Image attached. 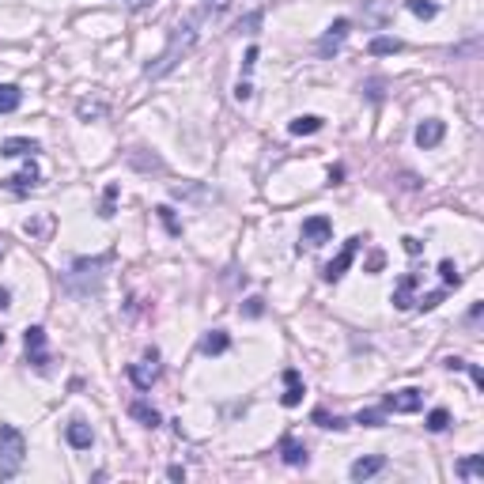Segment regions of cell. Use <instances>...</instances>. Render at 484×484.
Wrapping results in <instances>:
<instances>
[{"instance_id": "cell-1", "label": "cell", "mask_w": 484, "mask_h": 484, "mask_svg": "<svg viewBox=\"0 0 484 484\" xmlns=\"http://www.w3.org/2000/svg\"><path fill=\"white\" fill-rule=\"evenodd\" d=\"M204 19H208V4H204V8H193L190 16H182L178 23H174V30H171V38H167V46H163V53L144 69L148 80H163L167 72L178 69L182 57H190V50L197 46V38H201Z\"/></svg>"}, {"instance_id": "cell-2", "label": "cell", "mask_w": 484, "mask_h": 484, "mask_svg": "<svg viewBox=\"0 0 484 484\" xmlns=\"http://www.w3.org/2000/svg\"><path fill=\"white\" fill-rule=\"evenodd\" d=\"M27 461V439L16 424H0V480L16 477Z\"/></svg>"}, {"instance_id": "cell-3", "label": "cell", "mask_w": 484, "mask_h": 484, "mask_svg": "<svg viewBox=\"0 0 484 484\" xmlns=\"http://www.w3.org/2000/svg\"><path fill=\"white\" fill-rule=\"evenodd\" d=\"M106 265H110V254H103V258H76L72 269L64 272L69 292H76V284H80V280H91V288H98V284H103V269Z\"/></svg>"}, {"instance_id": "cell-4", "label": "cell", "mask_w": 484, "mask_h": 484, "mask_svg": "<svg viewBox=\"0 0 484 484\" xmlns=\"http://www.w3.org/2000/svg\"><path fill=\"white\" fill-rule=\"evenodd\" d=\"M159 371H163V367H159V352H156V348H148V352H144V359L129 367V379L137 382V390H148L151 382L159 379Z\"/></svg>"}, {"instance_id": "cell-5", "label": "cell", "mask_w": 484, "mask_h": 484, "mask_svg": "<svg viewBox=\"0 0 484 484\" xmlns=\"http://www.w3.org/2000/svg\"><path fill=\"white\" fill-rule=\"evenodd\" d=\"M299 238L306 242V246H322V242L333 238V219H329V216H306Z\"/></svg>"}, {"instance_id": "cell-6", "label": "cell", "mask_w": 484, "mask_h": 484, "mask_svg": "<svg viewBox=\"0 0 484 484\" xmlns=\"http://www.w3.org/2000/svg\"><path fill=\"white\" fill-rule=\"evenodd\" d=\"M359 246H363V238H359V235H356V238H348V242H345V250H340V254L322 269V277H325L329 284H337V280L348 272V265H352V258H356V250H359Z\"/></svg>"}, {"instance_id": "cell-7", "label": "cell", "mask_w": 484, "mask_h": 484, "mask_svg": "<svg viewBox=\"0 0 484 484\" xmlns=\"http://www.w3.org/2000/svg\"><path fill=\"white\" fill-rule=\"evenodd\" d=\"M424 405V393L420 390H393L386 401H382V413H420Z\"/></svg>"}, {"instance_id": "cell-8", "label": "cell", "mask_w": 484, "mask_h": 484, "mask_svg": "<svg viewBox=\"0 0 484 484\" xmlns=\"http://www.w3.org/2000/svg\"><path fill=\"white\" fill-rule=\"evenodd\" d=\"M23 340H27V359L35 363L38 371H46V367H50V356H46V329H42V325H30Z\"/></svg>"}, {"instance_id": "cell-9", "label": "cell", "mask_w": 484, "mask_h": 484, "mask_svg": "<svg viewBox=\"0 0 484 484\" xmlns=\"http://www.w3.org/2000/svg\"><path fill=\"white\" fill-rule=\"evenodd\" d=\"M348 30H352L348 19H337V23H329V30H325L322 38H318V53H322V57H329V53H337L340 46H345Z\"/></svg>"}, {"instance_id": "cell-10", "label": "cell", "mask_w": 484, "mask_h": 484, "mask_svg": "<svg viewBox=\"0 0 484 484\" xmlns=\"http://www.w3.org/2000/svg\"><path fill=\"white\" fill-rule=\"evenodd\" d=\"M254 64H258V46H250L246 57H242V76H238V83H235V98H238V103H250V98H254V83H250Z\"/></svg>"}, {"instance_id": "cell-11", "label": "cell", "mask_w": 484, "mask_h": 484, "mask_svg": "<svg viewBox=\"0 0 484 484\" xmlns=\"http://www.w3.org/2000/svg\"><path fill=\"white\" fill-rule=\"evenodd\" d=\"M443 137H446V125H443L439 117H427V121H420V125H416V133H413V140H416L420 148H435Z\"/></svg>"}, {"instance_id": "cell-12", "label": "cell", "mask_w": 484, "mask_h": 484, "mask_svg": "<svg viewBox=\"0 0 484 484\" xmlns=\"http://www.w3.org/2000/svg\"><path fill=\"white\" fill-rule=\"evenodd\" d=\"M64 443H69L72 450H91L95 432H91L83 420H72V424H64Z\"/></svg>"}, {"instance_id": "cell-13", "label": "cell", "mask_w": 484, "mask_h": 484, "mask_svg": "<svg viewBox=\"0 0 484 484\" xmlns=\"http://www.w3.org/2000/svg\"><path fill=\"white\" fill-rule=\"evenodd\" d=\"M382 469H386V458H382V454H371V458L352 461L348 477H352V480H367V477H375V473H382Z\"/></svg>"}, {"instance_id": "cell-14", "label": "cell", "mask_w": 484, "mask_h": 484, "mask_svg": "<svg viewBox=\"0 0 484 484\" xmlns=\"http://www.w3.org/2000/svg\"><path fill=\"white\" fill-rule=\"evenodd\" d=\"M35 151H38V140H30V137H8L4 144H0V156H8V159L35 156Z\"/></svg>"}, {"instance_id": "cell-15", "label": "cell", "mask_w": 484, "mask_h": 484, "mask_svg": "<svg viewBox=\"0 0 484 484\" xmlns=\"http://www.w3.org/2000/svg\"><path fill=\"white\" fill-rule=\"evenodd\" d=\"M38 178H42L38 167H35V163H27L19 174H12V178H8V190H12V193H27V190H35V185H38Z\"/></svg>"}, {"instance_id": "cell-16", "label": "cell", "mask_w": 484, "mask_h": 484, "mask_svg": "<svg viewBox=\"0 0 484 484\" xmlns=\"http://www.w3.org/2000/svg\"><path fill=\"white\" fill-rule=\"evenodd\" d=\"M416 284H420V280H416L413 272H405V277L398 280V288H393V306H398V311H409V306H413V292H416Z\"/></svg>"}, {"instance_id": "cell-17", "label": "cell", "mask_w": 484, "mask_h": 484, "mask_svg": "<svg viewBox=\"0 0 484 484\" xmlns=\"http://www.w3.org/2000/svg\"><path fill=\"white\" fill-rule=\"evenodd\" d=\"M280 458L284 461H288V466H306V458H311V454H306V446L299 443V439H280Z\"/></svg>"}, {"instance_id": "cell-18", "label": "cell", "mask_w": 484, "mask_h": 484, "mask_svg": "<svg viewBox=\"0 0 484 484\" xmlns=\"http://www.w3.org/2000/svg\"><path fill=\"white\" fill-rule=\"evenodd\" d=\"M129 416H133V420H140L144 427H159V424H163L159 409H151L148 401H133V405H129Z\"/></svg>"}, {"instance_id": "cell-19", "label": "cell", "mask_w": 484, "mask_h": 484, "mask_svg": "<svg viewBox=\"0 0 484 484\" xmlns=\"http://www.w3.org/2000/svg\"><path fill=\"white\" fill-rule=\"evenodd\" d=\"M322 129V117H314V114H299V117H292V125H288V133L292 137H311Z\"/></svg>"}, {"instance_id": "cell-20", "label": "cell", "mask_w": 484, "mask_h": 484, "mask_svg": "<svg viewBox=\"0 0 484 484\" xmlns=\"http://www.w3.org/2000/svg\"><path fill=\"white\" fill-rule=\"evenodd\" d=\"M19 103H23V91L16 83H0V114H16Z\"/></svg>"}, {"instance_id": "cell-21", "label": "cell", "mask_w": 484, "mask_h": 484, "mask_svg": "<svg viewBox=\"0 0 484 484\" xmlns=\"http://www.w3.org/2000/svg\"><path fill=\"white\" fill-rule=\"evenodd\" d=\"M284 382H288V393H284V405H288V409H295V405L303 401V382H299V371H284Z\"/></svg>"}, {"instance_id": "cell-22", "label": "cell", "mask_w": 484, "mask_h": 484, "mask_svg": "<svg viewBox=\"0 0 484 484\" xmlns=\"http://www.w3.org/2000/svg\"><path fill=\"white\" fill-rule=\"evenodd\" d=\"M227 345H231V337L224 333V329H212V333L201 340V352L204 356H219V352H227Z\"/></svg>"}, {"instance_id": "cell-23", "label": "cell", "mask_w": 484, "mask_h": 484, "mask_svg": "<svg viewBox=\"0 0 484 484\" xmlns=\"http://www.w3.org/2000/svg\"><path fill=\"white\" fill-rule=\"evenodd\" d=\"M405 8H409L416 19H435V12H439L435 0H405Z\"/></svg>"}, {"instance_id": "cell-24", "label": "cell", "mask_w": 484, "mask_h": 484, "mask_svg": "<svg viewBox=\"0 0 484 484\" xmlns=\"http://www.w3.org/2000/svg\"><path fill=\"white\" fill-rule=\"evenodd\" d=\"M458 473H461V477H484V454L461 458V461H458Z\"/></svg>"}, {"instance_id": "cell-25", "label": "cell", "mask_w": 484, "mask_h": 484, "mask_svg": "<svg viewBox=\"0 0 484 484\" xmlns=\"http://www.w3.org/2000/svg\"><path fill=\"white\" fill-rule=\"evenodd\" d=\"M424 424H427V432L439 435V432H446V427H450V413H446V409H432Z\"/></svg>"}, {"instance_id": "cell-26", "label": "cell", "mask_w": 484, "mask_h": 484, "mask_svg": "<svg viewBox=\"0 0 484 484\" xmlns=\"http://www.w3.org/2000/svg\"><path fill=\"white\" fill-rule=\"evenodd\" d=\"M439 277H443V284H446V288H458V284H461V272H458V265H454V261H439Z\"/></svg>"}, {"instance_id": "cell-27", "label": "cell", "mask_w": 484, "mask_h": 484, "mask_svg": "<svg viewBox=\"0 0 484 484\" xmlns=\"http://www.w3.org/2000/svg\"><path fill=\"white\" fill-rule=\"evenodd\" d=\"M371 53H375V57H386V53H401V42H398V38H371Z\"/></svg>"}, {"instance_id": "cell-28", "label": "cell", "mask_w": 484, "mask_h": 484, "mask_svg": "<svg viewBox=\"0 0 484 484\" xmlns=\"http://www.w3.org/2000/svg\"><path fill=\"white\" fill-rule=\"evenodd\" d=\"M314 424H318V427H333V432H340V427H348L345 420H340V416H329V413H322V409L314 413Z\"/></svg>"}, {"instance_id": "cell-29", "label": "cell", "mask_w": 484, "mask_h": 484, "mask_svg": "<svg viewBox=\"0 0 484 484\" xmlns=\"http://www.w3.org/2000/svg\"><path fill=\"white\" fill-rule=\"evenodd\" d=\"M356 424H363V427H382V409H363V413L356 416Z\"/></svg>"}, {"instance_id": "cell-30", "label": "cell", "mask_w": 484, "mask_h": 484, "mask_svg": "<svg viewBox=\"0 0 484 484\" xmlns=\"http://www.w3.org/2000/svg\"><path fill=\"white\" fill-rule=\"evenodd\" d=\"M439 303H443V292H427V295H420L413 306H420V311H435Z\"/></svg>"}, {"instance_id": "cell-31", "label": "cell", "mask_w": 484, "mask_h": 484, "mask_svg": "<svg viewBox=\"0 0 484 484\" xmlns=\"http://www.w3.org/2000/svg\"><path fill=\"white\" fill-rule=\"evenodd\" d=\"M106 106L103 103H80V117H103Z\"/></svg>"}, {"instance_id": "cell-32", "label": "cell", "mask_w": 484, "mask_h": 484, "mask_svg": "<svg viewBox=\"0 0 484 484\" xmlns=\"http://www.w3.org/2000/svg\"><path fill=\"white\" fill-rule=\"evenodd\" d=\"M258 27H261V12H254V16H246V19H238V30H246V35H254Z\"/></svg>"}, {"instance_id": "cell-33", "label": "cell", "mask_w": 484, "mask_h": 484, "mask_svg": "<svg viewBox=\"0 0 484 484\" xmlns=\"http://www.w3.org/2000/svg\"><path fill=\"white\" fill-rule=\"evenodd\" d=\"M401 242H405V254H413V258H416V254H424V242H420V238H413V235H405Z\"/></svg>"}, {"instance_id": "cell-34", "label": "cell", "mask_w": 484, "mask_h": 484, "mask_svg": "<svg viewBox=\"0 0 484 484\" xmlns=\"http://www.w3.org/2000/svg\"><path fill=\"white\" fill-rule=\"evenodd\" d=\"M466 371H469L473 386H477V390H484V371H480V367H473V363H466Z\"/></svg>"}, {"instance_id": "cell-35", "label": "cell", "mask_w": 484, "mask_h": 484, "mask_svg": "<svg viewBox=\"0 0 484 484\" xmlns=\"http://www.w3.org/2000/svg\"><path fill=\"white\" fill-rule=\"evenodd\" d=\"M159 216H163V224H167V231H171V235H178V224H174L171 208H159Z\"/></svg>"}, {"instance_id": "cell-36", "label": "cell", "mask_w": 484, "mask_h": 484, "mask_svg": "<svg viewBox=\"0 0 484 484\" xmlns=\"http://www.w3.org/2000/svg\"><path fill=\"white\" fill-rule=\"evenodd\" d=\"M261 311H265V306H261V299H246V314H250V318H258Z\"/></svg>"}, {"instance_id": "cell-37", "label": "cell", "mask_w": 484, "mask_h": 484, "mask_svg": "<svg viewBox=\"0 0 484 484\" xmlns=\"http://www.w3.org/2000/svg\"><path fill=\"white\" fill-rule=\"evenodd\" d=\"M446 371H466V359H458V356H450L446 363H443Z\"/></svg>"}, {"instance_id": "cell-38", "label": "cell", "mask_w": 484, "mask_h": 484, "mask_svg": "<svg viewBox=\"0 0 484 484\" xmlns=\"http://www.w3.org/2000/svg\"><path fill=\"white\" fill-rule=\"evenodd\" d=\"M167 477H171V480H185V469H182V466H171Z\"/></svg>"}, {"instance_id": "cell-39", "label": "cell", "mask_w": 484, "mask_h": 484, "mask_svg": "<svg viewBox=\"0 0 484 484\" xmlns=\"http://www.w3.org/2000/svg\"><path fill=\"white\" fill-rule=\"evenodd\" d=\"M148 4H156V0H129V8H133V12H140V8H148Z\"/></svg>"}, {"instance_id": "cell-40", "label": "cell", "mask_w": 484, "mask_h": 484, "mask_svg": "<svg viewBox=\"0 0 484 484\" xmlns=\"http://www.w3.org/2000/svg\"><path fill=\"white\" fill-rule=\"evenodd\" d=\"M8 299H12V295H8V288H0V311H4V306H12Z\"/></svg>"}, {"instance_id": "cell-41", "label": "cell", "mask_w": 484, "mask_h": 484, "mask_svg": "<svg viewBox=\"0 0 484 484\" xmlns=\"http://www.w3.org/2000/svg\"><path fill=\"white\" fill-rule=\"evenodd\" d=\"M0 345H4V333H0Z\"/></svg>"}]
</instances>
